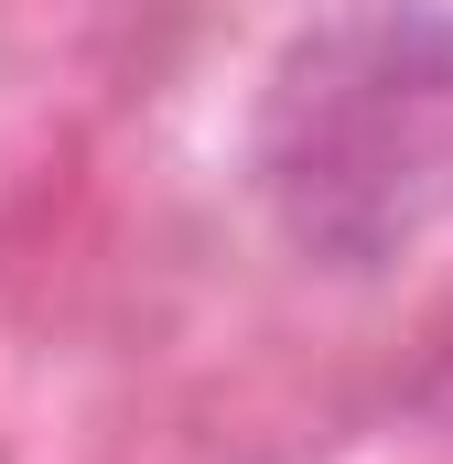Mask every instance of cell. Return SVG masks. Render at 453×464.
Wrapping results in <instances>:
<instances>
[{
    "label": "cell",
    "mask_w": 453,
    "mask_h": 464,
    "mask_svg": "<svg viewBox=\"0 0 453 464\" xmlns=\"http://www.w3.org/2000/svg\"><path fill=\"white\" fill-rule=\"evenodd\" d=\"M248 173L313 270L378 281L453 227V0H345L281 44Z\"/></svg>",
    "instance_id": "6da1fadb"
}]
</instances>
